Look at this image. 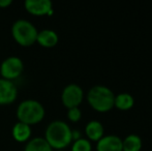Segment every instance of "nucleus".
<instances>
[{
	"label": "nucleus",
	"mask_w": 152,
	"mask_h": 151,
	"mask_svg": "<svg viewBox=\"0 0 152 151\" xmlns=\"http://www.w3.org/2000/svg\"><path fill=\"white\" fill-rule=\"evenodd\" d=\"M72 128L67 123L61 120H55L47 126L45 140L53 150H63L72 143Z\"/></svg>",
	"instance_id": "1"
},
{
	"label": "nucleus",
	"mask_w": 152,
	"mask_h": 151,
	"mask_svg": "<svg viewBox=\"0 0 152 151\" xmlns=\"http://www.w3.org/2000/svg\"><path fill=\"white\" fill-rule=\"evenodd\" d=\"M46 115L42 104L36 99H25L19 104L17 108V118L20 122L28 125L39 123Z\"/></svg>",
	"instance_id": "2"
},
{
	"label": "nucleus",
	"mask_w": 152,
	"mask_h": 151,
	"mask_svg": "<svg viewBox=\"0 0 152 151\" xmlns=\"http://www.w3.org/2000/svg\"><path fill=\"white\" fill-rule=\"evenodd\" d=\"M87 101L93 110L104 113L114 108L115 94L108 87L96 85L88 91Z\"/></svg>",
	"instance_id": "3"
},
{
	"label": "nucleus",
	"mask_w": 152,
	"mask_h": 151,
	"mask_svg": "<svg viewBox=\"0 0 152 151\" xmlns=\"http://www.w3.org/2000/svg\"><path fill=\"white\" fill-rule=\"evenodd\" d=\"M37 29L28 20H17L12 26V34L17 44L22 47H30L36 42Z\"/></svg>",
	"instance_id": "4"
},
{
	"label": "nucleus",
	"mask_w": 152,
	"mask_h": 151,
	"mask_svg": "<svg viewBox=\"0 0 152 151\" xmlns=\"http://www.w3.org/2000/svg\"><path fill=\"white\" fill-rule=\"evenodd\" d=\"M24 71V63L20 57L10 56L0 64V75L2 79L12 81L18 79Z\"/></svg>",
	"instance_id": "5"
},
{
	"label": "nucleus",
	"mask_w": 152,
	"mask_h": 151,
	"mask_svg": "<svg viewBox=\"0 0 152 151\" xmlns=\"http://www.w3.org/2000/svg\"><path fill=\"white\" fill-rule=\"evenodd\" d=\"M84 98L83 89L77 84H68L61 93V101L65 108H79Z\"/></svg>",
	"instance_id": "6"
},
{
	"label": "nucleus",
	"mask_w": 152,
	"mask_h": 151,
	"mask_svg": "<svg viewBox=\"0 0 152 151\" xmlns=\"http://www.w3.org/2000/svg\"><path fill=\"white\" fill-rule=\"evenodd\" d=\"M18 96V88L12 81L0 78V105L12 104Z\"/></svg>",
	"instance_id": "7"
},
{
	"label": "nucleus",
	"mask_w": 152,
	"mask_h": 151,
	"mask_svg": "<svg viewBox=\"0 0 152 151\" xmlns=\"http://www.w3.org/2000/svg\"><path fill=\"white\" fill-rule=\"evenodd\" d=\"M25 9L33 16H47L51 15L53 4L50 0H26L24 2Z\"/></svg>",
	"instance_id": "8"
},
{
	"label": "nucleus",
	"mask_w": 152,
	"mask_h": 151,
	"mask_svg": "<svg viewBox=\"0 0 152 151\" xmlns=\"http://www.w3.org/2000/svg\"><path fill=\"white\" fill-rule=\"evenodd\" d=\"M97 151H122V140L118 136H104L96 144Z\"/></svg>",
	"instance_id": "9"
},
{
	"label": "nucleus",
	"mask_w": 152,
	"mask_h": 151,
	"mask_svg": "<svg viewBox=\"0 0 152 151\" xmlns=\"http://www.w3.org/2000/svg\"><path fill=\"white\" fill-rule=\"evenodd\" d=\"M59 42V36L56 33V31L52 29H44V30L38 31L36 42L39 46L44 48H53Z\"/></svg>",
	"instance_id": "10"
},
{
	"label": "nucleus",
	"mask_w": 152,
	"mask_h": 151,
	"mask_svg": "<svg viewBox=\"0 0 152 151\" xmlns=\"http://www.w3.org/2000/svg\"><path fill=\"white\" fill-rule=\"evenodd\" d=\"M12 138L19 143H24V142H28L31 137V126L28 124H25L23 122L18 121L15 123L12 129Z\"/></svg>",
	"instance_id": "11"
},
{
	"label": "nucleus",
	"mask_w": 152,
	"mask_h": 151,
	"mask_svg": "<svg viewBox=\"0 0 152 151\" xmlns=\"http://www.w3.org/2000/svg\"><path fill=\"white\" fill-rule=\"evenodd\" d=\"M85 133L90 141L98 142L104 137V128L102 124L97 120H92L85 126Z\"/></svg>",
	"instance_id": "12"
},
{
	"label": "nucleus",
	"mask_w": 152,
	"mask_h": 151,
	"mask_svg": "<svg viewBox=\"0 0 152 151\" xmlns=\"http://www.w3.org/2000/svg\"><path fill=\"white\" fill-rule=\"evenodd\" d=\"M24 151H53V149L45 140V138L36 137L27 142Z\"/></svg>",
	"instance_id": "13"
},
{
	"label": "nucleus",
	"mask_w": 152,
	"mask_h": 151,
	"mask_svg": "<svg viewBox=\"0 0 152 151\" xmlns=\"http://www.w3.org/2000/svg\"><path fill=\"white\" fill-rule=\"evenodd\" d=\"M134 105V99L132 95L129 93H120L118 95H115L114 107L121 111H127L130 110Z\"/></svg>",
	"instance_id": "14"
},
{
	"label": "nucleus",
	"mask_w": 152,
	"mask_h": 151,
	"mask_svg": "<svg viewBox=\"0 0 152 151\" xmlns=\"http://www.w3.org/2000/svg\"><path fill=\"white\" fill-rule=\"evenodd\" d=\"M142 149V140L138 135L127 136L122 140V151H141Z\"/></svg>",
	"instance_id": "15"
},
{
	"label": "nucleus",
	"mask_w": 152,
	"mask_h": 151,
	"mask_svg": "<svg viewBox=\"0 0 152 151\" xmlns=\"http://www.w3.org/2000/svg\"><path fill=\"white\" fill-rule=\"evenodd\" d=\"M92 147H91V143L90 141L86 139H79L77 141H74V144H72V151H91Z\"/></svg>",
	"instance_id": "16"
},
{
	"label": "nucleus",
	"mask_w": 152,
	"mask_h": 151,
	"mask_svg": "<svg viewBox=\"0 0 152 151\" xmlns=\"http://www.w3.org/2000/svg\"><path fill=\"white\" fill-rule=\"evenodd\" d=\"M82 117V112L79 108H72L67 110V118L72 122H78Z\"/></svg>",
	"instance_id": "17"
},
{
	"label": "nucleus",
	"mask_w": 152,
	"mask_h": 151,
	"mask_svg": "<svg viewBox=\"0 0 152 151\" xmlns=\"http://www.w3.org/2000/svg\"><path fill=\"white\" fill-rule=\"evenodd\" d=\"M12 3V0H0V8H6Z\"/></svg>",
	"instance_id": "18"
},
{
	"label": "nucleus",
	"mask_w": 152,
	"mask_h": 151,
	"mask_svg": "<svg viewBox=\"0 0 152 151\" xmlns=\"http://www.w3.org/2000/svg\"><path fill=\"white\" fill-rule=\"evenodd\" d=\"M53 151H64V150H53Z\"/></svg>",
	"instance_id": "19"
}]
</instances>
